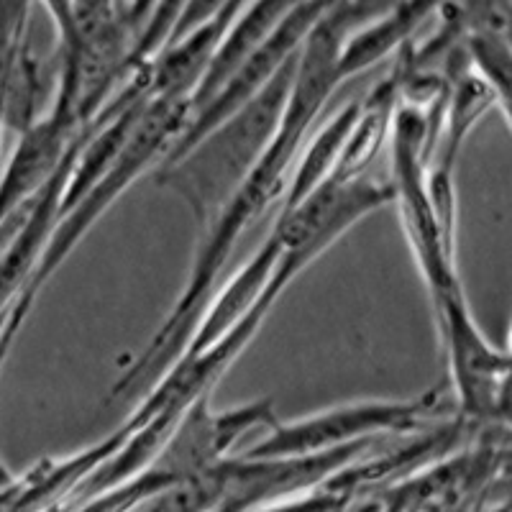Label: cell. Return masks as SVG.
<instances>
[{"label":"cell","mask_w":512,"mask_h":512,"mask_svg":"<svg viewBox=\"0 0 512 512\" xmlns=\"http://www.w3.org/2000/svg\"><path fill=\"white\" fill-rule=\"evenodd\" d=\"M333 90H336V82H333V72L328 70V64L318 62V59H305L297 64L285 118H282L272 146L267 149L262 162L256 164L254 172L246 177L244 185L236 190V195L228 200L226 208L203 231V241L195 251V262H192L185 290L177 297V303L172 305L144 354L113 384L111 397H128L139 390L141 384L164 374L180 359L192 328L198 326L200 315H203V305H208V297L216 290V282L226 267L233 246L239 244L241 233L285 190L287 172L295 164L305 136L318 121Z\"/></svg>","instance_id":"6da1fadb"},{"label":"cell","mask_w":512,"mask_h":512,"mask_svg":"<svg viewBox=\"0 0 512 512\" xmlns=\"http://www.w3.org/2000/svg\"><path fill=\"white\" fill-rule=\"evenodd\" d=\"M297 54L246 108L208 131L180 157L154 169L157 187L169 190L190 205L200 231H205L226 208L228 200L236 195L272 146L285 118Z\"/></svg>","instance_id":"7a4b0ae2"},{"label":"cell","mask_w":512,"mask_h":512,"mask_svg":"<svg viewBox=\"0 0 512 512\" xmlns=\"http://www.w3.org/2000/svg\"><path fill=\"white\" fill-rule=\"evenodd\" d=\"M185 123L187 103H177V100H152L149 103V108L139 118V123H136L128 141L123 144L121 154L113 159L111 167L105 169L98 182L72 208H67L57 218L47 244L41 249L34 272H31L24 290L18 292V297L8 308V331L21 333L41 287L47 285L54 272L70 259L72 251L88 236V231L98 223L105 210L111 208L123 192L144 175L146 169H157V164L162 162L169 146L175 144Z\"/></svg>","instance_id":"3957f363"},{"label":"cell","mask_w":512,"mask_h":512,"mask_svg":"<svg viewBox=\"0 0 512 512\" xmlns=\"http://www.w3.org/2000/svg\"><path fill=\"white\" fill-rule=\"evenodd\" d=\"M441 392H425L413 400H359L320 413L277 423L262 441L233 456L249 461L305 459L331 454L338 448L377 441L379 436L415 433L441 415Z\"/></svg>","instance_id":"277c9868"},{"label":"cell","mask_w":512,"mask_h":512,"mask_svg":"<svg viewBox=\"0 0 512 512\" xmlns=\"http://www.w3.org/2000/svg\"><path fill=\"white\" fill-rule=\"evenodd\" d=\"M390 203V185H382L369 177H359V180L328 177L308 198L282 210L274 223L269 236H274L282 249L277 269L295 282L354 223Z\"/></svg>","instance_id":"5b68a950"},{"label":"cell","mask_w":512,"mask_h":512,"mask_svg":"<svg viewBox=\"0 0 512 512\" xmlns=\"http://www.w3.org/2000/svg\"><path fill=\"white\" fill-rule=\"evenodd\" d=\"M326 6L328 3H297V6H290V11L277 24V29L262 41V47L246 59L244 67L226 82V88L210 100L203 111H198L185 123V128L180 131L175 144L169 146L167 154H164V159L159 164L180 157L195 141L203 139L208 131L221 126L223 121H228L233 113H239L241 108H246L256 95L262 93L269 82L274 80V75L300 52L303 41L308 39L315 21L323 16Z\"/></svg>","instance_id":"8992f818"},{"label":"cell","mask_w":512,"mask_h":512,"mask_svg":"<svg viewBox=\"0 0 512 512\" xmlns=\"http://www.w3.org/2000/svg\"><path fill=\"white\" fill-rule=\"evenodd\" d=\"M77 134V128L54 113L41 116L21 134L0 177V233L34 203L36 195L57 175Z\"/></svg>","instance_id":"52a82bcc"},{"label":"cell","mask_w":512,"mask_h":512,"mask_svg":"<svg viewBox=\"0 0 512 512\" xmlns=\"http://www.w3.org/2000/svg\"><path fill=\"white\" fill-rule=\"evenodd\" d=\"M280 254V244L274 241V236H269L249 262L213 295V300L208 303V313L200 315L198 326L192 328L180 356L192 359V356L205 354L218 341H223L228 333L236 331L256 305H262L264 300H272V303L280 300L274 292L267 290L274 267L280 262Z\"/></svg>","instance_id":"ba28073f"},{"label":"cell","mask_w":512,"mask_h":512,"mask_svg":"<svg viewBox=\"0 0 512 512\" xmlns=\"http://www.w3.org/2000/svg\"><path fill=\"white\" fill-rule=\"evenodd\" d=\"M287 11H290V3H251V6H241V11L236 13V18L223 34L216 54L210 57L198 88L192 90L190 100H187V121L198 111H203L205 105L226 88V82L244 67V62L256 49L262 47V41L277 29V24L287 16Z\"/></svg>","instance_id":"9c48e42d"},{"label":"cell","mask_w":512,"mask_h":512,"mask_svg":"<svg viewBox=\"0 0 512 512\" xmlns=\"http://www.w3.org/2000/svg\"><path fill=\"white\" fill-rule=\"evenodd\" d=\"M436 13L425 3H402V6H384L374 18L356 26L341 44L336 62V82L344 85L351 77L382 62L387 54L397 52L410 44L415 31Z\"/></svg>","instance_id":"30bf717a"},{"label":"cell","mask_w":512,"mask_h":512,"mask_svg":"<svg viewBox=\"0 0 512 512\" xmlns=\"http://www.w3.org/2000/svg\"><path fill=\"white\" fill-rule=\"evenodd\" d=\"M400 100V75L397 70L382 80L367 98L359 103V116L351 128L346 149L333 169V180H359L367 177L369 164L377 159L392 131V118Z\"/></svg>","instance_id":"8fae6325"},{"label":"cell","mask_w":512,"mask_h":512,"mask_svg":"<svg viewBox=\"0 0 512 512\" xmlns=\"http://www.w3.org/2000/svg\"><path fill=\"white\" fill-rule=\"evenodd\" d=\"M361 100H349L341 105L323 126L315 131L310 139V146L303 152V157L292 164V177L287 182V195L282 210L292 208L300 200H305L313 190H318L328 177L333 175L338 159L344 154L346 141H349L351 128H354L356 116H359Z\"/></svg>","instance_id":"7c38bea8"},{"label":"cell","mask_w":512,"mask_h":512,"mask_svg":"<svg viewBox=\"0 0 512 512\" xmlns=\"http://www.w3.org/2000/svg\"><path fill=\"white\" fill-rule=\"evenodd\" d=\"M349 500L344 495H338L326 484L300 492V495L282 497V500L267 502V505L256 507L251 512H344Z\"/></svg>","instance_id":"4fadbf2b"},{"label":"cell","mask_w":512,"mask_h":512,"mask_svg":"<svg viewBox=\"0 0 512 512\" xmlns=\"http://www.w3.org/2000/svg\"><path fill=\"white\" fill-rule=\"evenodd\" d=\"M29 13L31 6H26L21 11V16L13 21L11 26L0 31V108H6V95L8 85H11L13 67H16V59L21 54L26 44V31H29Z\"/></svg>","instance_id":"5bb4252c"},{"label":"cell","mask_w":512,"mask_h":512,"mask_svg":"<svg viewBox=\"0 0 512 512\" xmlns=\"http://www.w3.org/2000/svg\"><path fill=\"white\" fill-rule=\"evenodd\" d=\"M24 8H26V3H0V31L6 29V26H11L13 21L21 16V11H24Z\"/></svg>","instance_id":"9a60e30c"},{"label":"cell","mask_w":512,"mask_h":512,"mask_svg":"<svg viewBox=\"0 0 512 512\" xmlns=\"http://www.w3.org/2000/svg\"><path fill=\"white\" fill-rule=\"evenodd\" d=\"M13 479H16V474H13L11 469H8V466L3 464V461H0V492H3V489H6L8 484L13 482Z\"/></svg>","instance_id":"2e32d148"},{"label":"cell","mask_w":512,"mask_h":512,"mask_svg":"<svg viewBox=\"0 0 512 512\" xmlns=\"http://www.w3.org/2000/svg\"><path fill=\"white\" fill-rule=\"evenodd\" d=\"M6 116H3V108H0V157H3V139H6Z\"/></svg>","instance_id":"e0dca14e"},{"label":"cell","mask_w":512,"mask_h":512,"mask_svg":"<svg viewBox=\"0 0 512 512\" xmlns=\"http://www.w3.org/2000/svg\"><path fill=\"white\" fill-rule=\"evenodd\" d=\"M477 500H479V497H477ZM477 500L466 502V505H461V507H454V510H451V512H469V510H472V505H474V502H477Z\"/></svg>","instance_id":"ac0fdd59"}]
</instances>
